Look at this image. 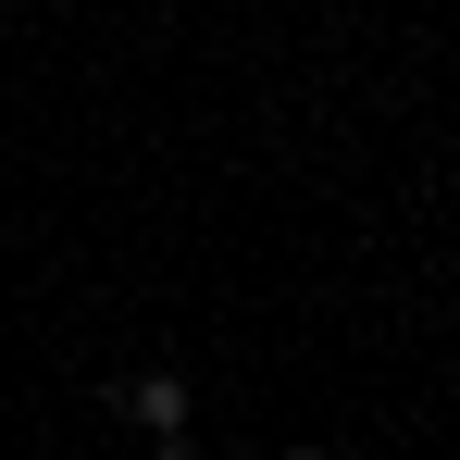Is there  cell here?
Returning <instances> with one entry per match:
<instances>
[{"mask_svg": "<svg viewBox=\"0 0 460 460\" xmlns=\"http://www.w3.org/2000/svg\"><path fill=\"white\" fill-rule=\"evenodd\" d=\"M187 411H199V385H187V374H162V361L125 385V423H150V436H187Z\"/></svg>", "mask_w": 460, "mask_h": 460, "instance_id": "1", "label": "cell"}]
</instances>
